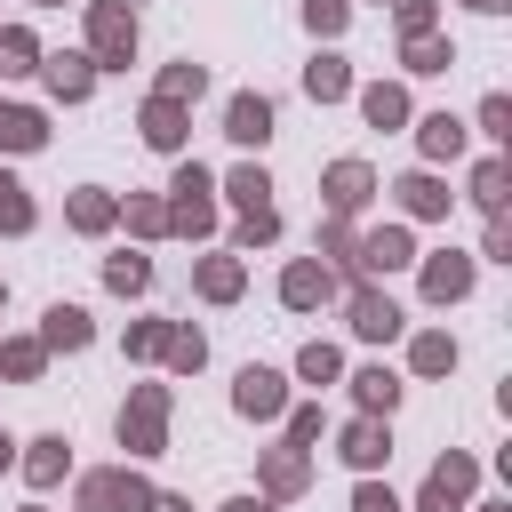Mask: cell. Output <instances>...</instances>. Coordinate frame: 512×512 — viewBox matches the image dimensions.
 I'll list each match as a JSON object with an SVG mask.
<instances>
[{"mask_svg":"<svg viewBox=\"0 0 512 512\" xmlns=\"http://www.w3.org/2000/svg\"><path fill=\"white\" fill-rule=\"evenodd\" d=\"M328 288H336L328 264H288V280H280V296H288L296 312H304V304H328Z\"/></svg>","mask_w":512,"mask_h":512,"instance_id":"obj_16","label":"cell"},{"mask_svg":"<svg viewBox=\"0 0 512 512\" xmlns=\"http://www.w3.org/2000/svg\"><path fill=\"white\" fill-rule=\"evenodd\" d=\"M144 512H192V504H176V496H152V504H144Z\"/></svg>","mask_w":512,"mask_h":512,"instance_id":"obj_41","label":"cell"},{"mask_svg":"<svg viewBox=\"0 0 512 512\" xmlns=\"http://www.w3.org/2000/svg\"><path fill=\"white\" fill-rule=\"evenodd\" d=\"M224 136H232V144H264V136H272V104H264V96H232Z\"/></svg>","mask_w":512,"mask_h":512,"instance_id":"obj_12","label":"cell"},{"mask_svg":"<svg viewBox=\"0 0 512 512\" xmlns=\"http://www.w3.org/2000/svg\"><path fill=\"white\" fill-rule=\"evenodd\" d=\"M232 408H240V416H280V408H288V384H280L272 368H240Z\"/></svg>","mask_w":512,"mask_h":512,"instance_id":"obj_6","label":"cell"},{"mask_svg":"<svg viewBox=\"0 0 512 512\" xmlns=\"http://www.w3.org/2000/svg\"><path fill=\"white\" fill-rule=\"evenodd\" d=\"M456 64V40H440V32H408V72H448Z\"/></svg>","mask_w":512,"mask_h":512,"instance_id":"obj_22","label":"cell"},{"mask_svg":"<svg viewBox=\"0 0 512 512\" xmlns=\"http://www.w3.org/2000/svg\"><path fill=\"white\" fill-rule=\"evenodd\" d=\"M184 96H200V64H176V72L160 80V104H184Z\"/></svg>","mask_w":512,"mask_h":512,"instance_id":"obj_34","label":"cell"},{"mask_svg":"<svg viewBox=\"0 0 512 512\" xmlns=\"http://www.w3.org/2000/svg\"><path fill=\"white\" fill-rule=\"evenodd\" d=\"M352 392H360V408H368V416H392V408H400V376H392V368H360V376H352Z\"/></svg>","mask_w":512,"mask_h":512,"instance_id":"obj_18","label":"cell"},{"mask_svg":"<svg viewBox=\"0 0 512 512\" xmlns=\"http://www.w3.org/2000/svg\"><path fill=\"white\" fill-rule=\"evenodd\" d=\"M464 8H488V16H496V8H512V0H464Z\"/></svg>","mask_w":512,"mask_h":512,"instance_id":"obj_43","label":"cell"},{"mask_svg":"<svg viewBox=\"0 0 512 512\" xmlns=\"http://www.w3.org/2000/svg\"><path fill=\"white\" fill-rule=\"evenodd\" d=\"M0 56H8L0 72H32V56H40V48H32V32H0Z\"/></svg>","mask_w":512,"mask_h":512,"instance_id":"obj_33","label":"cell"},{"mask_svg":"<svg viewBox=\"0 0 512 512\" xmlns=\"http://www.w3.org/2000/svg\"><path fill=\"white\" fill-rule=\"evenodd\" d=\"M472 488H480V456H472V448H448V456L424 472L416 512H464V504H472Z\"/></svg>","mask_w":512,"mask_h":512,"instance_id":"obj_1","label":"cell"},{"mask_svg":"<svg viewBox=\"0 0 512 512\" xmlns=\"http://www.w3.org/2000/svg\"><path fill=\"white\" fill-rule=\"evenodd\" d=\"M0 464H8V440H0Z\"/></svg>","mask_w":512,"mask_h":512,"instance_id":"obj_45","label":"cell"},{"mask_svg":"<svg viewBox=\"0 0 512 512\" xmlns=\"http://www.w3.org/2000/svg\"><path fill=\"white\" fill-rule=\"evenodd\" d=\"M80 504H88V512H144L152 488H144L136 472H96V480L80 488Z\"/></svg>","mask_w":512,"mask_h":512,"instance_id":"obj_4","label":"cell"},{"mask_svg":"<svg viewBox=\"0 0 512 512\" xmlns=\"http://www.w3.org/2000/svg\"><path fill=\"white\" fill-rule=\"evenodd\" d=\"M336 368H344L336 344H304V352H296V376H304V384H336Z\"/></svg>","mask_w":512,"mask_h":512,"instance_id":"obj_27","label":"cell"},{"mask_svg":"<svg viewBox=\"0 0 512 512\" xmlns=\"http://www.w3.org/2000/svg\"><path fill=\"white\" fill-rule=\"evenodd\" d=\"M344 16H352V0H304V24L312 32H344Z\"/></svg>","mask_w":512,"mask_h":512,"instance_id":"obj_32","label":"cell"},{"mask_svg":"<svg viewBox=\"0 0 512 512\" xmlns=\"http://www.w3.org/2000/svg\"><path fill=\"white\" fill-rule=\"evenodd\" d=\"M264 488H272V496H296V488H304V448H280V456L264 464Z\"/></svg>","mask_w":512,"mask_h":512,"instance_id":"obj_26","label":"cell"},{"mask_svg":"<svg viewBox=\"0 0 512 512\" xmlns=\"http://www.w3.org/2000/svg\"><path fill=\"white\" fill-rule=\"evenodd\" d=\"M0 232H32V200L16 176H0Z\"/></svg>","mask_w":512,"mask_h":512,"instance_id":"obj_28","label":"cell"},{"mask_svg":"<svg viewBox=\"0 0 512 512\" xmlns=\"http://www.w3.org/2000/svg\"><path fill=\"white\" fill-rule=\"evenodd\" d=\"M48 128H40V112H24V104H0V152H32Z\"/></svg>","mask_w":512,"mask_h":512,"instance_id":"obj_21","label":"cell"},{"mask_svg":"<svg viewBox=\"0 0 512 512\" xmlns=\"http://www.w3.org/2000/svg\"><path fill=\"white\" fill-rule=\"evenodd\" d=\"M472 512H512V504H472Z\"/></svg>","mask_w":512,"mask_h":512,"instance_id":"obj_44","label":"cell"},{"mask_svg":"<svg viewBox=\"0 0 512 512\" xmlns=\"http://www.w3.org/2000/svg\"><path fill=\"white\" fill-rule=\"evenodd\" d=\"M480 136H488V144L512 136V104H504V96H480Z\"/></svg>","mask_w":512,"mask_h":512,"instance_id":"obj_29","label":"cell"},{"mask_svg":"<svg viewBox=\"0 0 512 512\" xmlns=\"http://www.w3.org/2000/svg\"><path fill=\"white\" fill-rule=\"evenodd\" d=\"M360 112H368V128H400L408 120V88L400 80H376V88H360Z\"/></svg>","mask_w":512,"mask_h":512,"instance_id":"obj_14","label":"cell"},{"mask_svg":"<svg viewBox=\"0 0 512 512\" xmlns=\"http://www.w3.org/2000/svg\"><path fill=\"white\" fill-rule=\"evenodd\" d=\"M72 224H88V232L112 224V200H104V192H80V200H72Z\"/></svg>","mask_w":512,"mask_h":512,"instance_id":"obj_36","label":"cell"},{"mask_svg":"<svg viewBox=\"0 0 512 512\" xmlns=\"http://www.w3.org/2000/svg\"><path fill=\"white\" fill-rule=\"evenodd\" d=\"M400 8V32H432V0H392Z\"/></svg>","mask_w":512,"mask_h":512,"instance_id":"obj_40","label":"cell"},{"mask_svg":"<svg viewBox=\"0 0 512 512\" xmlns=\"http://www.w3.org/2000/svg\"><path fill=\"white\" fill-rule=\"evenodd\" d=\"M352 512H408V504H400V496H392V488H376V480H368V488H360V496H352Z\"/></svg>","mask_w":512,"mask_h":512,"instance_id":"obj_39","label":"cell"},{"mask_svg":"<svg viewBox=\"0 0 512 512\" xmlns=\"http://www.w3.org/2000/svg\"><path fill=\"white\" fill-rule=\"evenodd\" d=\"M352 88V72H344V56H312L304 64V96H320V104H336Z\"/></svg>","mask_w":512,"mask_h":512,"instance_id":"obj_19","label":"cell"},{"mask_svg":"<svg viewBox=\"0 0 512 512\" xmlns=\"http://www.w3.org/2000/svg\"><path fill=\"white\" fill-rule=\"evenodd\" d=\"M224 512H264V496H232V504H224Z\"/></svg>","mask_w":512,"mask_h":512,"instance_id":"obj_42","label":"cell"},{"mask_svg":"<svg viewBox=\"0 0 512 512\" xmlns=\"http://www.w3.org/2000/svg\"><path fill=\"white\" fill-rule=\"evenodd\" d=\"M392 192H400V208H408V216H448V200H456V192H448V184H440L432 168H416V176H400Z\"/></svg>","mask_w":512,"mask_h":512,"instance_id":"obj_11","label":"cell"},{"mask_svg":"<svg viewBox=\"0 0 512 512\" xmlns=\"http://www.w3.org/2000/svg\"><path fill=\"white\" fill-rule=\"evenodd\" d=\"M360 272H400V264H416V248H408V232L400 224H384V232H368L360 240V256H352Z\"/></svg>","mask_w":512,"mask_h":512,"instance_id":"obj_9","label":"cell"},{"mask_svg":"<svg viewBox=\"0 0 512 512\" xmlns=\"http://www.w3.org/2000/svg\"><path fill=\"white\" fill-rule=\"evenodd\" d=\"M88 80H96L88 56H48V88H56V96H88Z\"/></svg>","mask_w":512,"mask_h":512,"instance_id":"obj_23","label":"cell"},{"mask_svg":"<svg viewBox=\"0 0 512 512\" xmlns=\"http://www.w3.org/2000/svg\"><path fill=\"white\" fill-rule=\"evenodd\" d=\"M144 144H160V152H176V144H184V120H176V104H160V96H152V112H144Z\"/></svg>","mask_w":512,"mask_h":512,"instance_id":"obj_24","label":"cell"},{"mask_svg":"<svg viewBox=\"0 0 512 512\" xmlns=\"http://www.w3.org/2000/svg\"><path fill=\"white\" fill-rule=\"evenodd\" d=\"M408 360H416V376H448V368H456V336H448V328H424V336L408 344Z\"/></svg>","mask_w":512,"mask_h":512,"instance_id":"obj_17","label":"cell"},{"mask_svg":"<svg viewBox=\"0 0 512 512\" xmlns=\"http://www.w3.org/2000/svg\"><path fill=\"white\" fill-rule=\"evenodd\" d=\"M104 280L128 296V288H144V280H152V264H144V256H112V264H104Z\"/></svg>","mask_w":512,"mask_h":512,"instance_id":"obj_30","label":"cell"},{"mask_svg":"<svg viewBox=\"0 0 512 512\" xmlns=\"http://www.w3.org/2000/svg\"><path fill=\"white\" fill-rule=\"evenodd\" d=\"M200 288H208V296H240V264H232V256L200 264Z\"/></svg>","mask_w":512,"mask_h":512,"instance_id":"obj_31","label":"cell"},{"mask_svg":"<svg viewBox=\"0 0 512 512\" xmlns=\"http://www.w3.org/2000/svg\"><path fill=\"white\" fill-rule=\"evenodd\" d=\"M160 416H168V400H160V392L144 384V392H136L128 408H120V440H128L136 456H152V448H160Z\"/></svg>","mask_w":512,"mask_h":512,"instance_id":"obj_5","label":"cell"},{"mask_svg":"<svg viewBox=\"0 0 512 512\" xmlns=\"http://www.w3.org/2000/svg\"><path fill=\"white\" fill-rule=\"evenodd\" d=\"M480 256H488V264H512V232H504V216H488V240H480Z\"/></svg>","mask_w":512,"mask_h":512,"instance_id":"obj_38","label":"cell"},{"mask_svg":"<svg viewBox=\"0 0 512 512\" xmlns=\"http://www.w3.org/2000/svg\"><path fill=\"white\" fill-rule=\"evenodd\" d=\"M264 192H272V184H264V168H240V176H232V200H240V208H272Z\"/></svg>","mask_w":512,"mask_h":512,"instance_id":"obj_35","label":"cell"},{"mask_svg":"<svg viewBox=\"0 0 512 512\" xmlns=\"http://www.w3.org/2000/svg\"><path fill=\"white\" fill-rule=\"evenodd\" d=\"M48 344L80 352V344H88V312H80V304H56V312H48Z\"/></svg>","mask_w":512,"mask_h":512,"instance_id":"obj_25","label":"cell"},{"mask_svg":"<svg viewBox=\"0 0 512 512\" xmlns=\"http://www.w3.org/2000/svg\"><path fill=\"white\" fill-rule=\"evenodd\" d=\"M472 280H480V256H464V248L424 256V296H432V304H464V296H472Z\"/></svg>","mask_w":512,"mask_h":512,"instance_id":"obj_2","label":"cell"},{"mask_svg":"<svg viewBox=\"0 0 512 512\" xmlns=\"http://www.w3.org/2000/svg\"><path fill=\"white\" fill-rule=\"evenodd\" d=\"M176 224L184 232H208V176L200 168H176Z\"/></svg>","mask_w":512,"mask_h":512,"instance_id":"obj_15","label":"cell"},{"mask_svg":"<svg viewBox=\"0 0 512 512\" xmlns=\"http://www.w3.org/2000/svg\"><path fill=\"white\" fill-rule=\"evenodd\" d=\"M504 184H512V168H504V152H488V160L472 168V200H480L488 216H504Z\"/></svg>","mask_w":512,"mask_h":512,"instance_id":"obj_20","label":"cell"},{"mask_svg":"<svg viewBox=\"0 0 512 512\" xmlns=\"http://www.w3.org/2000/svg\"><path fill=\"white\" fill-rule=\"evenodd\" d=\"M128 48H136V16L104 0V8H96V56H104V64H128Z\"/></svg>","mask_w":512,"mask_h":512,"instance_id":"obj_10","label":"cell"},{"mask_svg":"<svg viewBox=\"0 0 512 512\" xmlns=\"http://www.w3.org/2000/svg\"><path fill=\"white\" fill-rule=\"evenodd\" d=\"M416 144H424V160H456L464 152V120L456 112H424L416 120Z\"/></svg>","mask_w":512,"mask_h":512,"instance_id":"obj_13","label":"cell"},{"mask_svg":"<svg viewBox=\"0 0 512 512\" xmlns=\"http://www.w3.org/2000/svg\"><path fill=\"white\" fill-rule=\"evenodd\" d=\"M320 192H328V208H336V216H360V208H368V192H376V176H368L360 160H336Z\"/></svg>","mask_w":512,"mask_h":512,"instance_id":"obj_8","label":"cell"},{"mask_svg":"<svg viewBox=\"0 0 512 512\" xmlns=\"http://www.w3.org/2000/svg\"><path fill=\"white\" fill-rule=\"evenodd\" d=\"M352 472H376L384 456H392V432H384V416H360V424H344V448H336Z\"/></svg>","mask_w":512,"mask_h":512,"instance_id":"obj_7","label":"cell"},{"mask_svg":"<svg viewBox=\"0 0 512 512\" xmlns=\"http://www.w3.org/2000/svg\"><path fill=\"white\" fill-rule=\"evenodd\" d=\"M400 328H408V312H400L384 288H360V296H352V336H368V344H392Z\"/></svg>","mask_w":512,"mask_h":512,"instance_id":"obj_3","label":"cell"},{"mask_svg":"<svg viewBox=\"0 0 512 512\" xmlns=\"http://www.w3.org/2000/svg\"><path fill=\"white\" fill-rule=\"evenodd\" d=\"M64 472V440H32V480H56Z\"/></svg>","mask_w":512,"mask_h":512,"instance_id":"obj_37","label":"cell"}]
</instances>
